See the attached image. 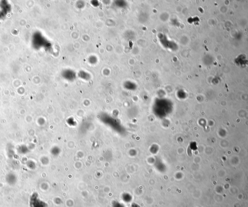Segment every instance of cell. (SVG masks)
<instances>
[{
  "label": "cell",
  "mask_w": 248,
  "mask_h": 207,
  "mask_svg": "<svg viewBox=\"0 0 248 207\" xmlns=\"http://www.w3.org/2000/svg\"><path fill=\"white\" fill-rule=\"evenodd\" d=\"M122 198H123V200L125 201V202L129 203L132 200L133 197L130 194L126 193V194H124L123 195Z\"/></svg>",
  "instance_id": "6da1fadb"
},
{
  "label": "cell",
  "mask_w": 248,
  "mask_h": 207,
  "mask_svg": "<svg viewBox=\"0 0 248 207\" xmlns=\"http://www.w3.org/2000/svg\"><path fill=\"white\" fill-rule=\"evenodd\" d=\"M131 207H140L137 204H136L135 203H133V204L131 206Z\"/></svg>",
  "instance_id": "3957f363"
},
{
  "label": "cell",
  "mask_w": 248,
  "mask_h": 207,
  "mask_svg": "<svg viewBox=\"0 0 248 207\" xmlns=\"http://www.w3.org/2000/svg\"><path fill=\"white\" fill-rule=\"evenodd\" d=\"M113 207H125L122 203L117 202H115L114 203H113Z\"/></svg>",
  "instance_id": "7a4b0ae2"
}]
</instances>
